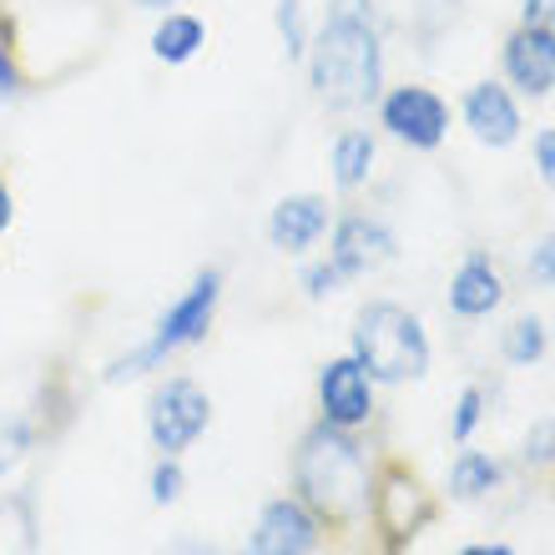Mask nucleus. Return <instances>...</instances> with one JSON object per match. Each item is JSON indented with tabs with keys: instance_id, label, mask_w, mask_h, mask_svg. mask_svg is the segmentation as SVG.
<instances>
[{
	"instance_id": "f257e3e1",
	"label": "nucleus",
	"mask_w": 555,
	"mask_h": 555,
	"mask_svg": "<svg viewBox=\"0 0 555 555\" xmlns=\"http://www.w3.org/2000/svg\"><path fill=\"white\" fill-rule=\"evenodd\" d=\"M308 76L319 102L359 112L384 91V46L374 26V0H328V21L308 41Z\"/></svg>"
},
{
	"instance_id": "f03ea898",
	"label": "nucleus",
	"mask_w": 555,
	"mask_h": 555,
	"mask_svg": "<svg viewBox=\"0 0 555 555\" xmlns=\"http://www.w3.org/2000/svg\"><path fill=\"white\" fill-rule=\"evenodd\" d=\"M293 480L304 490L308 511L328 515V520H353L374 500V475H369L364 444L328 420L313 424L304 435L298 460H293Z\"/></svg>"
},
{
	"instance_id": "7ed1b4c3",
	"label": "nucleus",
	"mask_w": 555,
	"mask_h": 555,
	"mask_svg": "<svg viewBox=\"0 0 555 555\" xmlns=\"http://www.w3.org/2000/svg\"><path fill=\"white\" fill-rule=\"evenodd\" d=\"M353 359L374 384H410L429 374V334L410 308L369 304L353 319Z\"/></svg>"
},
{
	"instance_id": "20e7f679",
	"label": "nucleus",
	"mask_w": 555,
	"mask_h": 555,
	"mask_svg": "<svg viewBox=\"0 0 555 555\" xmlns=\"http://www.w3.org/2000/svg\"><path fill=\"white\" fill-rule=\"evenodd\" d=\"M218 298H222V273H218V268H207V273H197V278H192V288L182 293V298H177V304L157 319L152 338H146V344H142L137 353L117 359L106 379H112V384L137 379V374H146V369H157L162 359H172L177 349H188V344H197V338H203L207 328H212Z\"/></svg>"
},
{
	"instance_id": "39448f33",
	"label": "nucleus",
	"mask_w": 555,
	"mask_h": 555,
	"mask_svg": "<svg viewBox=\"0 0 555 555\" xmlns=\"http://www.w3.org/2000/svg\"><path fill=\"white\" fill-rule=\"evenodd\" d=\"M379 127L414 152H435L450 137V106L429 87H395L379 102Z\"/></svg>"
},
{
	"instance_id": "423d86ee",
	"label": "nucleus",
	"mask_w": 555,
	"mask_h": 555,
	"mask_svg": "<svg viewBox=\"0 0 555 555\" xmlns=\"http://www.w3.org/2000/svg\"><path fill=\"white\" fill-rule=\"evenodd\" d=\"M207 420H212V399L192 379H167L157 395H152V410H146L152 444H157L162 454H172V460L203 435Z\"/></svg>"
},
{
	"instance_id": "0eeeda50",
	"label": "nucleus",
	"mask_w": 555,
	"mask_h": 555,
	"mask_svg": "<svg viewBox=\"0 0 555 555\" xmlns=\"http://www.w3.org/2000/svg\"><path fill=\"white\" fill-rule=\"evenodd\" d=\"M505 81H511L520 96L541 102L555 91V26H520L505 36Z\"/></svg>"
},
{
	"instance_id": "6e6552de",
	"label": "nucleus",
	"mask_w": 555,
	"mask_h": 555,
	"mask_svg": "<svg viewBox=\"0 0 555 555\" xmlns=\"http://www.w3.org/2000/svg\"><path fill=\"white\" fill-rule=\"evenodd\" d=\"M319 404H323V420L338 424V429H359V424L374 414V379L364 374L359 359H334L323 364L319 374Z\"/></svg>"
},
{
	"instance_id": "1a4fd4ad",
	"label": "nucleus",
	"mask_w": 555,
	"mask_h": 555,
	"mask_svg": "<svg viewBox=\"0 0 555 555\" xmlns=\"http://www.w3.org/2000/svg\"><path fill=\"white\" fill-rule=\"evenodd\" d=\"M319 515L308 511L304 500H273L263 505L258 526H253V555H313L319 545Z\"/></svg>"
},
{
	"instance_id": "9d476101",
	"label": "nucleus",
	"mask_w": 555,
	"mask_h": 555,
	"mask_svg": "<svg viewBox=\"0 0 555 555\" xmlns=\"http://www.w3.org/2000/svg\"><path fill=\"white\" fill-rule=\"evenodd\" d=\"M389 258H395V233H389L379 218L353 212V218H344L334 228L328 263H334L344 278H364V273H374V268H384Z\"/></svg>"
},
{
	"instance_id": "9b49d317",
	"label": "nucleus",
	"mask_w": 555,
	"mask_h": 555,
	"mask_svg": "<svg viewBox=\"0 0 555 555\" xmlns=\"http://www.w3.org/2000/svg\"><path fill=\"white\" fill-rule=\"evenodd\" d=\"M460 112H465V127L475 132V142L485 146H511L520 142V106H515L511 87H500V81H475V87L465 91V102H460Z\"/></svg>"
},
{
	"instance_id": "f8f14e48",
	"label": "nucleus",
	"mask_w": 555,
	"mask_h": 555,
	"mask_svg": "<svg viewBox=\"0 0 555 555\" xmlns=\"http://www.w3.org/2000/svg\"><path fill=\"white\" fill-rule=\"evenodd\" d=\"M328 233V203L313 197V192H298V197H283L268 218V243L278 253H308L319 237Z\"/></svg>"
},
{
	"instance_id": "ddd939ff",
	"label": "nucleus",
	"mask_w": 555,
	"mask_h": 555,
	"mask_svg": "<svg viewBox=\"0 0 555 555\" xmlns=\"http://www.w3.org/2000/svg\"><path fill=\"white\" fill-rule=\"evenodd\" d=\"M369 505H374L379 526L389 530L395 541H414L420 526L429 520V500H424V490L414 485V475H404V469H389L379 485V495L369 500Z\"/></svg>"
},
{
	"instance_id": "4468645a",
	"label": "nucleus",
	"mask_w": 555,
	"mask_h": 555,
	"mask_svg": "<svg viewBox=\"0 0 555 555\" xmlns=\"http://www.w3.org/2000/svg\"><path fill=\"white\" fill-rule=\"evenodd\" d=\"M500 304H505V278H500V268L490 263L485 253L465 258L460 273L450 278V308L460 319H485V313H495Z\"/></svg>"
},
{
	"instance_id": "2eb2a0df",
	"label": "nucleus",
	"mask_w": 555,
	"mask_h": 555,
	"mask_svg": "<svg viewBox=\"0 0 555 555\" xmlns=\"http://www.w3.org/2000/svg\"><path fill=\"white\" fill-rule=\"evenodd\" d=\"M207 46V26L197 21V15L188 11H172L162 15V26L152 30V56L167 61V66H182V61H192L197 51Z\"/></svg>"
},
{
	"instance_id": "dca6fc26",
	"label": "nucleus",
	"mask_w": 555,
	"mask_h": 555,
	"mask_svg": "<svg viewBox=\"0 0 555 555\" xmlns=\"http://www.w3.org/2000/svg\"><path fill=\"white\" fill-rule=\"evenodd\" d=\"M374 157H379V142L369 132H344L334 142V152H328V167H334V182L344 192L364 188L369 172H374Z\"/></svg>"
},
{
	"instance_id": "f3484780",
	"label": "nucleus",
	"mask_w": 555,
	"mask_h": 555,
	"mask_svg": "<svg viewBox=\"0 0 555 555\" xmlns=\"http://www.w3.org/2000/svg\"><path fill=\"white\" fill-rule=\"evenodd\" d=\"M495 485H500V465L490 454L465 450L454 460V469H450V495L454 500H480V495H490Z\"/></svg>"
},
{
	"instance_id": "a211bd4d",
	"label": "nucleus",
	"mask_w": 555,
	"mask_h": 555,
	"mask_svg": "<svg viewBox=\"0 0 555 555\" xmlns=\"http://www.w3.org/2000/svg\"><path fill=\"white\" fill-rule=\"evenodd\" d=\"M545 344H551V334H545L541 319H515L511 328H505V359H511L515 369H530L545 359Z\"/></svg>"
},
{
	"instance_id": "6ab92c4d",
	"label": "nucleus",
	"mask_w": 555,
	"mask_h": 555,
	"mask_svg": "<svg viewBox=\"0 0 555 555\" xmlns=\"http://www.w3.org/2000/svg\"><path fill=\"white\" fill-rule=\"evenodd\" d=\"M278 36H283V56L304 61L308 56V15L304 0H278Z\"/></svg>"
},
{
	"instance_id": "aec40b11",
	"label": "nucleus",
	"mask_w": 555,
	"mask_h": 555,
	"mask_svg": "<svg viewBox=\"0 0 555 555\" xmlns=\"http://www.w3.org/2000/svg\"><path fill=\"white\" fill-rule=\"evenodd\" d=\"M485 420V395L480 389H465L460 395V404H454V420H450V435H454V444H465L469 435H475V424Z\"/></svg>"
},
{
	"instance_id": "412c9836",
	"label": "nucleus",
	"mask_w": 555,
	"mask_h": 555,
	"mask_svg": "<svg viewBox=\"0 0 555 555\" xmlns=\"http://www.w3.org/2000/svg\"><path fill=\"white\" fill-rule=\"evenodd\" d=\"M177 495H182V469H177V460L167 454V460L152 469V500H157V505H172Z\"/></svg>"
},
{
	"instance_id": "4be33fe9",
	"label": "nucleus",
	"mask_w": 555,
	"mask_h": 555,
	"mask_svg": "<svg viewBox=\"0 0 555 555\" xmlns=\"http://www.w3.org/2000/svg\"><path fill=\"white\" fill-rule=\"evenodd\" d=\"M344 283H349V278L338 273L334 263H313V268L304 273V293H308V298H328V293H338Z\"/></svg>"
},
{
	"instance_id": "5701e85b",
	"label": "nucleus",
	"mask_w": 555,
	"mask_h": 555,
	"mask_svg": "<svg viewBox=\"0 0 555 555\" xmlns=\"http://www.w3.org/2000/svg\"><path fill=\"white\" fill-rule=\"evenodd\" d=\"M526 273H530V283H541V288H555V233L545 237L541 248H530Z\"/></svg>"
},
{
	"instance_id": "b1692460",
	"label": "nucleus",
	"mask_w": 555,
	"mask_h": 555,
	"mask_svg": "<svg viewBox=\"0 0 555 555\" xmlns=\"http://www.w3.org/2000/svg\"><path fill=\"white\" fill-rule=\"evenodd\" d=\"M535 172H541V182L555 192V127L535 137Z\"/></svg>"
},
{
	"instance_id": "393cba45",
	"label": "nucleus",
	"mask_w": 555,
	"mask_h": 555,
	"mask_svg": "<svg viewBox=\"0 0 555 555\" xmlns=\"http://www.w3.org/2000/svg\"><path fill=\"white\" fill-rule=\"evenodd\" d=\"M520 11H526L530 26H555V0H526Z\"/></svg>"
},
{
	"instance_id": "a878e982",
	"label": "nucleus",
	"mask_w": 555,
	"mask_h": 555,
	"mask_svg": "<svg viewBox=\"0 0 555 555\" xmlns=\"http://www.w3.org/2000/svg\"><path fill=\"white\" fill-rule=\"evenodd\" d=\"M21 91V72H15V61L5 56V46H0V96H15Z\"/></svg>"
},
{
	"instance_id": "bb28decb",
	"label": "nucleus",
	"mask_w": 555,
	"mask_h": 555,
	"mask_svg": "<svg viewBox=\"0 0 555 555\" xmlns=\"http://www.w3.org/2000/svg\"><path fill=\"white\" fill-rule=\"evenodd\" d=\"M11 188H5V182H0V233H5V228H11Z\"/></svg>"
},
{
	"instance_id": "cd10ccee",
	"label": "nucleus",
	"mask_w": 555,
	"mask_h": 555,
	"mask_svg": "<svg viewBox=\"0 0 555 555\" xmlns=\"http://www.w3.org/2000/svg\"><path fill=\"white\" fill-rule=\"evenodd\" d=\"M460 555H515L511 545H469V551H460Z\"/></svg>"
},
{
	"instance_id": "c85d7f7f",
	"label": "nucleus",
	"mask_w": 555,
	"mask_h": 555,
	"mask_svg": "<svg viewBox=\"0 0 555 555\" xmlns=\"http://www.w3.org/2000/svg\"><path fill=\"white\" fill-rule=\"evenodd\" d=\"M137 5H146V11H162V5H172V0H137Z\"/></svg>"
}]
</instances>
